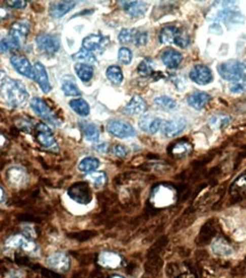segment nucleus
Here are the masks:
<instances>
[{"instance_id": "obj_31", "label": "nucleus", "mask_w": 246, "mask_h": 278, "mask_svg": "<svg viewBox=\"0 0 246 278\" xmlns=\"http://www.w3.org/2000/svg\"><path fill=\"white\" fill-rule=\"evenodd\" d=\"M74 70H76L77 76L83 82H88L92 78V76H94V68L90 65H87V64L78 63L74 66Z\"/></svg>"}, {"instance_id": "obj_19", "label": "nucleus", "mask_w": 246, "mask_h": 278, "mask_svg": "<svg viewBox=\"0 0 246 278\" xmlns=\"http://www.w3.org/2000/svg\"><path fill=\"white\" fill-rule=\"evenodd\" d=\"M122 8L131 17H139L145 15L148 9V5L143 2H121Z\"/></svg>"}, {"instance_id": "obj_6", "label": "nucleus", "mask_w": 246, "mask_h": 278, "mask_svg": "<svg viewBox=\"0 0 246 278\" xmlns=\"http://www.w3.org/2000/svg\"><path fill=\"white\" fill-rule=\"evenodd\" d=\"M6 248L12 250H22V251L31 254H34L37 252V250H38V247H37V244L34 242L27 239L22 235L11 236V237L6 240Z\"/></svg>"}, {"instance_id": "obj_10", "label": "nucleus", "mask_w": 246, "mask_h": 278, "mask_svg": "<svg viewBox=\"0 0 246 278\" xmlns=\"http://www.w3.org/2000/svg\"><path fill=\"white\" fill-rule=\"evenodd\" d=\"M190 80L201 86H205L211 83L213 80V76L211 70L205 65H196L192 68L189 73Z\"/></svg>"}, {"instance_id": "obj_4", "label": "nucleus", "mask_w": 246, "mask_h": 278, "mask_svg": "<svg viewBox=\"0 0 246 278\" xmlns=\"http://www.w3.org/2000/svg\"><path fill=\"white\" fill-rule=\"evenodd\" d=\"M30 106L32 111H33L38 117L43 118L45 121L53 123L54 126H59V124H61V121L56 118V115L53 113V111L48 108L47 104H46L43 99L38 98V97H34V98H32L30 101Z\"/></svg>"}, {"instance_id": "obj_8", "label": "nucleus", "mask_w": 246, "mask_h": 278, "mask_svg": "<svg viewBox=\"0 0 246 278\" xmlns=\"http://www.w3.org/2000/svg\"><path fill=\"white\" fill-rule=\"evenodd\" d=\"M36 132H37V139L38 142L46 148H49V150H58L56 139L54 138L52 130H50L49 127L45 123H38L36 126Z\"/></svg>"}, {"instance_id": "obj_27", "label": "nucleus", "mask_w": 246, "mask_h": 278, "mask_svg": "<svg viewBox=\"0 0 246 278\" xmlns=\"http://www.w3.org/2000/svg\"><path fill=\"white\" fill-rule=\"evenodd\" d=\"M68 105H69V108H71L78 115H80V117L86 118L90 113L89 104H88L87 101L82 98L72 99L71 101H69Z\"/></svg>"}, {"instance_id": "obj_25", "label": "nucleus", "mask_w": 246, "mask_h": 278, "mask_svg": "<svg viewBox=\"0 0 246 278\" xmlns=\"http://www.w3.org/2000/svg\"><path fill=\"white\" fill-rule=\"evenodd\" d=\"M99 164L100 163L98 159H96V157H92V156H87V157H83V159L79 162L78 169L79 171H81V172L91 173V172H95L96 169H98Z\"/></svg>"}, {"instance_id": "obj_34", "label": "nucleus", "mask_w": 246, "mask_h": 278, "mask_svg": "<svg viewBox=\"0 0 246 278\" xmlns=\"http://www.w3.org/2000/svg\"><path fill=\"white\" fill-rule=\"evenodd\" d=\"M87 179L88 182H89L92 186L96 188L103 187L106 184V182H108V177H106L105 172H97V171L91 173H88Z\"/></svg>"}, {"instance_id": "obj_7", "label": "nucleus", "mask_w": 246, "mask_h": 278, "mask_svg": "<svg viewBox=\"0 0 246 278\" xmlns=\"http://www.w3.org/2000/svg\"><path fill=\"white\" fill-rule=\"evenodd\" d=\"M29 31L30 25L26 21L16 22L11 26V30H9L8 34L11 37V39L16 48H20L22 44L24 43L27 34H29Z\"/></svg>"}, {"instance_id": "obj_18", "label": "nucleus", "mask_w": 246, "mask_h": 278, "mask_svg": "<svg viewBox=\"0 0 246 278\" xmlns=\"http://www.w3.org/2000/svg\"><path fill=\"white\" fill-rule=\"evenodd\" d=\"M69 195L73 198L74 201L78 203H81V204H87L91 200V194L89 188H88L87 185H76L71 189H69Z\"/></svg>"}, {"instance_id": "obj_9", "label": "nucleus", "mask_w": 246, "mask_h": 278, "mask_svg": "<svg viewBox=\"0 0 246 278\" xmlns=\"http://www.w3.org/2000/svg\"><path fill=\"white\" fill-rule=\"evenodd\" d=\"M47 265L59 272H66L71 266V260L66 253L54 252L47 258Z\"/></svg>"}, {"instance_id": "obj_39", "label": "nucleus", "mask_w": 246, "mask_h": 278, "mask_svg": "<svg viewBox=\"0 0 246 278\" xmlns=\"http://www.w3.org/2000/svg\"><path fill=\"white\" fill-rule=\"evenodd\" d=\"M190 151H192V146H190L188 143H185V142L177 143L172 148L173 155H177V156L187 155Z\"/></svg>"}, {"instance_id": "obj_38", "label": "nucleus", "mask_w": 246, "mask_h": 278, "mask_svg": "<svg viewBox=\"0 0 246 278\" xmlns=\"http://www.w3.org/2000/svg\"><path fill=\"white\" fill-rule=\"evenodd\" d=\"M230 117H228V115H220V114H217V115H213V117L210 119V127H212L213 129H221L224 128L226 124H228L230 122Z\"/></svg>"}, {"instance_id": "obj_28", "label": "nucleus", "mask_w": 246, "mask_h": 278, "mask_svg": "<svg viewBox=\"0 0 246 278\" xmlns=\"http://www.w3.org/2000/svg\"><path fill=\"white\" fill-rule=\"evenodd\" d=\"M72 59L73 61L80 62L81 64H87V65H95L97 63L96 56L91 52H88L86 49H81L79 50L78 53L72 55Z\"/></svg>"}, {"instance_id": "obj_11", "label": "nucleus", "mask_w": 246, "mask_h": 278, "mask_svg": "<svg viewBox=\"0 0 246 278\" xmlns=\"http://www.w3.org/2000/svg\"><path fill=\"white\" fill-rule=\"evenodd\" d=\"M6 179L12 187H21L25 184L27 175L23 166L15 165L9 168L6 172Z\"/></svg>"}, {"instance_id": "obj_20", "label": "nucleus", "mask_w": 246, "mask_h": 278, "mask_svg": "<svg viewBox=\"0 0 246 278\" xmlns=\"http://www.w3.org/2000/svg\"><path fill=\"white\" fill-rule=\"evenodd\" d=\"M147 110V104L140 96H133L129 103L125 105L124 112L129 115L143 114Z\"/></svg>"}, {"instance_id": "obj_48", "label": "nucleus", "mask_w": 246, "mask_h": 278, "mask_svg": "<svg viewBox=\"0 0 246 278\" xmlns=\"http://www.w3.org/2000/svg\"><path fill=\"white\" fill-rule=\"evenodd\" d=\"M5 143H6V138H5L2 133H0V147L5 145Z\"/></svg>"}, {"instance_id": "obj_46", "label": "nucleus", "mask_w": 246, "mask_h": 278, "mask_svg": "<svg viewBox=\"0 0 246 278\" xmlns=\"http://www.w3.org/2000/svg\"><path fill=\"white\" fill-rule=\"evenodd\" d=\"M9 7L13 8H24L26 7V2H7Z\"/></svg>"}, {"instance_id": "obj_23", "label": "nucleus", "mask_w": 246, "mask_h": 278, "mask_svg": "<svg viewBox=\"0 0 246 278\" xmlns=\"http://www.w3.org/2000/svg\"><path fill=\"white\" fill-rule=\"evenodd\" d=\"M121 257H120L118 253L114 252L104 251L101 252L98 257V263L105 268H112V269H114V268H118L121 265Z\"/></svg>"}, {"instance_id": "obj_47", "label": "nucleus", "mask_w": 246, "mask_h": 278, "mask_svg": "<svg viewBox=\"0 0 246 278\" xmlns=\"http://www.w3.org/2000/svg\"><path fill=\"white\" fill-rule=\"evenodd\" d=\"M7 17H8V12L5 8L0 7V22L6 20Z\"/></svg>"}, {"instance_id": "obj_24", "label": "nucleus", "mask_w": 246, "mask_h": 278, "mask_svg": "<svg viewBox=\"0 0 246 278\" xmlns=\"http://www.w3.org/2000/svg\"><path fill=\"white\" fill-rule=\"evenodd\" d=\"M211 96L206 94V92H202V91H196L190 94L187 98V103L195 110H202L206 106V104L210 101Z\"/></svg>"}, {"instance_id": "obj_21", "label": "nucleus", "mask_w": 246, "mask_h": 278, "mask_svg": "<svg viewBox=\"0 0 246 278\" xmlns=\"http://www.w3.org/2000/svg\"><path fill=\"white\" fill-rule=\"evenodd\" d=\"M109 43L108 38H104L103 36L100 34H89L87 36L85 39L82 41V47L83 49L88 50V52H94V50H97L103 47V46Z\"/></svg>"}, {"instance_id": "obj_5", "label": "nucleus", "mask_w": 246, "mask_h": 278, "mask_svg": "<svg viewBox=\"0 0 246 278\" xmlns=\"http://www.w3.org/2000/svg\"><path fill=\"white\" fill-rule=\"evenodd\" d=\"M108 131L111 135L118 138H130L136 136V130L131 124L121 121V120H112L108 123Z\"/></svg>"}, {"instance_id": "obj_45", "label": "nucleus", "mask_w": 246, "mask_h": 278, "mask_svg": "<svg viewBox=\"0 0 246 278\" xmlns=\"http://www.w3.org/2000/svg\"><path fill=\"white\" fill-rule=\"evenodd\" d=\"M94 148L97 152L103 153V154H104V153H106L109 151V144L108 143H98L97 145L94 146Z\"/></svg>"}, {"instance_id": "obj_17", "label": "nucleus", "mask_w": 246, "mask_h": 278, "mask_svg": "<svg viewBox=\"0 0 246 278\" xmlns=\"http://www.w3.org/2000/svg\"><path fill=\"white\" fill-rule=\"evenodd\" d=\"M74 2H56L49 5V15L53 18H61L76 7Z\"/></svg>"}, {"instance_id": "obj_36", "label": "nucleus", "mask_w": 246, "mask_h": 278, "mask_svg": "<svg viewBox=\"0 0 246 278\" xmlns=\"http://www.w3.org/2000/svg\"><path fill=\"white\" fill-rule=\"evenodd\" d=\"M229 91L231 94H243V92H246V76H242L238 78L237 80L231 81L229 85Z\"/></svg>"}, {"instance_id": "obj_49", "label": "nucleus", "mask_w": 246, "mask_h": 278, "mask_svg": "<svg viewBox=\"0 0 246 278\" xmlns=\"http://www.w3.org/2000/svg\"><path fill=\"white\" fill-rule=\"evenodd\" d=\"M3 200H4V191H3V188L0 187V203L3 202Z\"/></svg>"}, {"instance_id": "obj_2", "label": "nucleus", "mask_w": 246, "mask_h": 278, "mask_svg": "<svg viewBox=\"0 0 246 278\" xmlns=\"http://www.w3.org/2000/svg\"><path fill=\"white\" fill-rule=\"evenodd\" d=\"M218 72H219L220 77L225 79V80L235 81L238 78L244 76L245 65L242 62L236 61V59H230V61L221 63L218 66Z\"/></svg>"}, {"instance_id": "obj_32", "label": "nucleus", "mask_w": 246, "mask_h": 278, "mask_svg": "<svg viewBox=\"0 0 246 278\" xmlns=\"http://www.w3.org/2000/svg\"><path fill=\"white\" fill-rule=\"evenodd\" d=\"M212 251L219 257H228L233 253V250L224 239H218L212 244Z\"/></svg>"}, {"instance_id": "obj_1", "label": "nucleus", "mask_w": 246, "mask_h": 278, "mask_svg": "<svg viewBox=\"0 0 246 278\" xmlns=\"http://www.w3.org/2000/svg\"><path fill=\"white\" fill-rule=\"evenodd\" d=\"M0 96L8 105L20 108L29 99V91L22 81L3 76L0 78Z\"/></svg>"}, {"instance_id": "obj_3", "label": "nucleus", "mask_w": 246, "mask_h": 278, "mask_svg": "<svg viewBox=\"0 0 246 278\" xmlns=\"http://www.w3.org/2000/svg\"><path fill=\"white\" fill-rule=\"evenodd\" d=\"M36 44L41 53L47 55L56 54L59 49V46H61L58 37L52 33H43L38 36L36 39Z\"/></svg>"}, {"instance_id": "obj_40", "label": "nucleus", "mask_w": 246, "mask_h": 278, "mask_svg": "<svg viewBox=\"0 0 246 278\" xmlns=\"http://www.w3.org/2000/svg\"><path fill=\"white\" fill-rule=\"evenodd\" d=\"M118 58L120 63H122L123 65H129L132 61V53L131 50L127 47H121L119 49L118 53Z\"/></svg>"}, {"instance_id": "obj_16", "label": "nucleus", "mask_w": 246, "mask_h": 278, "mask_svg": "<svg viewBox=\"0 0 246 278\" xmlns=\"http://www.w3.org/2000/svg\"><path fill=\"white\" fill-rule=\"evenodd\" d=\"M162 124L163 122L160 118L152 117V115H144L139 120V128L148 133H156L161 129Z\"/></svg>"}, {"instance_id": "obj_41", "label": "nucleus", "mask_w": 246, "mask_h": 278, "mask_svg": "<svg viewBox=\"0 0 246 278\" xmlns=\"http://www.w3.org/2000/svg\"><path fill=\"white\" fill-rule=\"evenodd\" d=\"M138 73L140 74L142 77H148L153 73V63L150 58L144 59V61L139 64Z\"/></svg>"}, {"instance_id": "obj_13", "label": "nucleus", "mask_w": 246, "mask_h": 278, "mask_svg": "<svg viewBox=\"0 0 246 278\" xmlns=\"http://www.w3.org/2000/svg\"><path fill=\"white\" fill-rule=\"evenodd\" d=\"M173 192L169 187L160 186L154 189L152 201L156 206H166L173 202Z\"/></svg>"}, {"instance_id": "obj_22", "label": "nucleus", "mask_w": 246, "mask_h": 278, "mask_svg": "<svg viewBox=\"0 0 246 278\" xmlns=\"http://www.w3.org/2000/svg\"><path fill=\"white\" fill-rule=\"evenodd\" d=\"M164 65L169 68H177L183 61V55L174 49H166L161 55Z\"/></svg>"}, {"instance_id": "obj_30", "label": "nucleus", "mask_w": 246, "mask_h": 278, "mask_svg": "<svg viewBox=\"0 0 246 278\" xmlns=\"http://www.w3.org/2000/svg\"><path fill=\"white\" fill-rule=\"evenodd\" d=\"M154 104L157 109L163 111H173L177 109V101L168 96H160L154 99Z\"/></svg>"}, {"instance_id": "obj_37", "label": "nucleus", "mask_w": 246, "mask_h": 278, "mask_svg": "<svg viewBox=\"0 0 246 278\" xmlns=\"http://www.w3.org/2000/svg\"><path fill=\"white\" fill-rule=\"evenodd\" d=\"M13 49H16L15 45L6 32H0V53H8Z\"/></svg>"}, {"instance_id": "obj_26", "label": "nucleus", "mask_w": 246, "mask_h": 278, "mask_svg": "<svg viewBox=\"0 0 246 278\" xmlns=\"http://www.w3.org/2000/svg\"><path fill=\"white\" fill-rule=\"evenodd\" d=\"M80 129L83 132L87 141L89 142H97L99 138V129L94 123L90 122H82L80 124Z\"/></svg>"}, {"instance_id": "obj_35", "label": "nucleus", "mask_w": 246, "mask_h": 278, "mask_svg": "<svg viewBox=\"0 0 246 278\" xmlns=\"http://www.w3.org/2000/svg\"><path fill=\"white\" fill-rule=\"evenodd\" d=\"M106 77L110 81H112L115 85H120L123 81V73L119 66L112 65L106 70Z\"/></svg>"}, {"instance_id": "obj_42", "label": "nucleus", "mask_w": 246, "mask_h": 278, "mask_svg": "<svg viewBox=\"0 0 246 278\" xmlns=\"http://www.w3.org/2000/svg\"><path fill=\"white\" fill-rule=\"evenodd\" d=\"M136 32L137 31L133 30V29H123V30H121V32H120V34H119L120 43H122V44L130 43V41L133 40Z\"/></svg>"}, {"instance_id": "obj_33", "label": "nucleus", "mask_w": 246, "mask_h": 278, "mask_svg": "<svg viewBox=\"0 0 246 278\" xmlns=\"http://www.w3.org/2000/svg\"><path fill=\"white\" fill-rule=\"evenodd\" d=\"M62 90L66 96H80L81 91L79 90L77 83L69 77H65L62 81Z\"/></svg>"}, {"instance_id": "obj_50", "label": "nucleus", "mask_w": 246, "mask_h": 278, "mask_svg": "<svg viewBox=\"0 0 246 278\" xmlns=\"http://www.w3.org/2000/svg\"><path fill=\"white\" fill-rule=\"evenodd\" d=\"M111 278H123L121 276H113V277H111Z\"/></svg>"}, {"instance_id": "obj_44", "label": "nucleus", "mask_w": 246, "mask_h": 278, "mask_svg": "<svg viewBox=\"0 0 246 278\" xmlns=\"http://www.w3.org/2000/svg\"><path fill=\"white\" fill-rule=\"evenodd\" d=\"M113 153L115 156L118 157H124L128 154V148L123 145H115L113 148Z\"/></svg>"}, {"instance_id": "obj_15", "label": "nucleus", "mask_w": 246, "mask_h": 278, "mask_svg": "<svg viewBox=\"0 0 246 278\" xmlns=\"http://www.w3.org/2000/svg\"><path fill=\"white\" fill-rule=\"evenodd\" d=\"M33 72H34L33 79H36V81L38 82L41 90H43L45 94H48V92L52 90V87H50L48 74H47V71H46L45 66L41 63H36L33 66Z\"/></svg>"}, {"instance_id": "obj_29", "label": "nucleus", "mask_w": 246, "mask_h": 278, "mask_svg": "<svg viewBox=\"0 0 246 278\" xmlns=\"http://www.w3.org/2000/svg\"><path fill=\"white\" fill-rule=\"evenodd\" d=\"M179 31L180 30L174 26H165L164 29H162L160 33V41L162 44H174Z\"/></svg>"}, {"instance_id": "obj_14", "label": "nucleus", "mask_w": 246, "mask_h": 278, "mask_svg": "<svg viewBox=\"0 0 246 278\" xmlns=\"http://www.w3.org/2000/svg\"><path fill=\"white\" fill-rule=\"evenodd\" d=\"M186 127H187V121L182 118H175L166 121L163 126V133L166 137H175L182 133Z\"/></svg>"}, {"instance_id": "obj_43", "label": "nucleus", "mask_w": 246, "mask_h": 278, "mask_svg": "<svg viewBox=\"0 0 246 278\" xmlns=\"http://www.w3.org/2000/svg\"><path fill=\"white\" fill-rule=\"evenodd\" d=\"M148 40V33L147 32H136V34H134L133 38V43L138 47H140V46L146 45Z\"/></svg>"}, {"instance_id": "obj_12", "label": "nucleus", "mask_w": 246, "mask_h": 278, "mask_svg": "<svg viewBox=\"0 0 246 278\" xmlns=\"http://www.w3.org/2000/svg\"><path fill=\"white\" fill-rule=\"evenodd\" d=\"M11 63L13 67L16 70V71L21 74V76L33 79L34 78V72H33V66L31 65L29 59L20 56V55H14L11 57Z\"/></svg>"}]
</instances>
